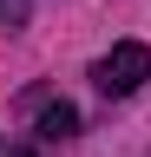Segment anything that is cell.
Here are the masks:
<instances>
[{"label": "cell", "mask_w": 151, "mask_h": 157, "mask_svg": "<svg viewBox=\"0 0 151 157\" xmlns=\"http://www.w3.org/2000/svg\"><path fill=\"white\" fill-rule=\"evenodd\" d=\"M20 111L40 124V137H72V131H79V105H72V98H59V92H26Z\"/></svg>", "instance_id": "7a4b0ae2"}, {"label": "cell", "mask_w": 151, "mask_h": 157, "mask_svg": "<svg viewBox=\"0 0 151 157\" xmlns=\"http://www.w3.org/2000/svg\"><path fill=\"white\" fill-rule=\"evenodd\" d=\"M0 157H46V151H26V144H13V137H0Z\"/></svg>", "instance_id": "277c9868"}, {"label": "cell", "mask_w": 151, "mask_h": 157, "mask_svg": "<svg viewBox=\"0 0 151 157\" xmlns=\"http://www.w3.org/2000/svg\"><path fill=\"white\" fill-rule=\"evenodd\" d=\"M26 26V0H0V33H20Z\"/></svg>", "instance_id": "3957f363"}, {"label": "cell", "mask_w": 151, "mask_h": 157, "mask_svg": "<svg viewBox=\"0 0 151 157\" xmlns=\"http://www.w3.org/2000/svg\"><path fill=\"white\" fill-rule=\"evenodd\" d=\"M151 78V46H138V39H125V46H112L99 66H92V85H99L105 98H131Z\"/></svg>", "instance_id": "6da1fadb"}]
</instances>
